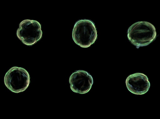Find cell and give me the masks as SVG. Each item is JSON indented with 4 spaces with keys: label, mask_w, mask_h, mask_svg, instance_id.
<instances>
[{
    "label": "cell",
    "mask_w": 160,
    "mask_h": 119,
    "mask_svg": "<svg viewBox=\"0 0 160 119\" xmlns=\"http://www.w3.org/2000/svg\"><path fill=\"white\" fill-rule=\"evenodd\" d=\"M72 37L75 43L80 47H90L95 43L98 37L95 24L89 20H78L73 27Z\"/></svg>",
    "instance_id": "2"
},
{
    "label": "cell",
    "mask_w": 160,
    "mask_h": 119,
    "mask_svg": "<svg viewBox=\"0 0 160 119\" xmlns=\"http://www.w3.org/2000/svg\"><path fill=\"white\" fill-rule=\"evenodd\" d=\"M17 35L23 43L32 46L42 39L41 25L36 20H25L20 23Z\"/></svg>",
    "instance_id": "4"
},
{
    "label": "cell",
    "mask_w": 160,
    "mask_h": 119,
    "mask_svg": "<svg viewBox=\"0 0 160 119\" xmlns=\"http://www.w3.org/2000/svg\"><path fill=\"white\" fill-rule=\"evenodd\" d=\"M4 82L6 87L11 92L16 93L22 92L29 87L30 75L24 68L13 67L6 73Z\"/></svg>",
    "instance_id": "3"
},
{
    "label": "cell",
    "mask_w": 160,
    "mask_h": 119,
    "mask_svg": "<svg viewBox=\"0 0 160 119\" xmlns=\"http://www.w3.org/2000/svg\"><path fill=\"white\" fill-rule=\"evenodd\" d=\"M126 87L133 94L141 95L146 94L149 89L150 83L147 76L138 73L130 75L126 81Z\"/></svg>",
    "instance_id": "6"
},
{
    "label": "cell",
    "mask_w": 160,
    "mask_h": 119,
    "mask_svg": "<svg viewBox=\"0 0 160 119\" xmlns=\"http://www.w3.org/2000/svg\"><path fill=\"white\" fill-rule=\"evenodd\" d=\"M69 82L71 90L80 94L88 93L92 88L93 82L92 76L83 70L73 72L70 76Z\"/></svg>",
    "instance_id": "5"
},
{
    "label": "cell",
    "mask_w": 160,
    "mask_h": 119,
    "mask_svg": "<svg viewBox=\"0 0 160 119\" xmlns=\"http://www.w3.org/2000/svg\"><path fill=\"white\" fill-rule=\"evenodd\" d=\"M156 36L155 27L151 23L147 21L135 23L129 28L128 31L129 41L138 49L151 43Z\"/></svg>",
    "instance_id": "1"
}]
</instances>
